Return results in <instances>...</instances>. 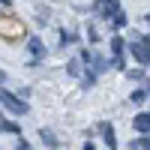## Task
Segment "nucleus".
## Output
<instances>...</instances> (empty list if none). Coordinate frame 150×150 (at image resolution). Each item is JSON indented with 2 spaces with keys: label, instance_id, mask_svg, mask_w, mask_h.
Returning a JSON list of instances; mask_svg holds the SVG:
<instances>
[{
  "label": "nucleus",
  "instance_id": "obj_1",
  "mask_svg": "<svg viewBox=\"0 0 150 150\" xmlns=\"http://www.w3.org/2000/svg\"><path fill=\"white\" fill-rule=\"evenodd\" d=\"M0 105H3L9 114H27V102H24V99H18L15 93H9L6 87H0Z\"/></svg>",
  "mask_w": 150,
  "mask_h": 150
},
{
  "label": "nucleus",
  "instance_id": "obj_2",
  "mask_svg": "<svg viewBox=\"0 0 150 150\" xmlns=\"http://www.w3.org/2000/svg\"><path fill=\"white\" fill-rule=\"evenodd\" d=\"M123 57H126V39L114 33V36H111V60H108V63L114 66V69H123V66H126Z\"/></svg>",
  "mask_w": 150,
  "mask_h": 150
},
{
  "label": "nucleus",
  "instance_id": "obj_3",
  "mask_svg": "<svg viewBox=\"0 0 150 150\" xmlns=\"http://www.w3.org/2000/svg\"><path fill=\"white\" fill-rule=\"evenodd\" d=\"M93 12L111 21V18L120 12V0H96V3H93Z\"/></svg>",
  "mask_w": 150,
  "mask_h": 150
},
{
  "label": "nucleus",
  "instance_id": "obj_4",
  "mask_svg": "<svg viewBox=\"0 0 150 150\" xmlns=\"http://www.w3.org/2000/svg\"><path fill=\"white\" fill-rule=\"evenodd\" d=\"M99 135H102V141H105L108 150H117V132H114V126H111L108 120L99 123Z\"/></svg>",
  "mask_w": 150,
  "mask_h": 150
},
{
  "label": "nucleus",
  "instance_id": "obj_5",
  "mask_svg": "<svg viewBox=\"0 0 150 150\" xmlns=\"http://www.w3.org/2000/svg\"><path fill=\"white\" fill-rule=\"evenodd\" d=\"M132 129L138 135H147L150 132V111H138V114L132 117Z\"/></svg>",
  "mask_w": 150,
  "mask_h": 150
},
{
  "label": "nucleus",
  "instance_id": "obj_6",
  "mask_svg": "<svg viewBox=\"0 0 150 150\" xmlns=\"http://www.w3.org/2000/svg\"><path fill=\"white\" fill-rule=\"evenodd\" d=\"M27 51H30L33 60H42L45 57V42L39 39V36H30V39H27Z\"/></svg>",
  "mask_w": 150,
  "mask_h": 150
},
{
  "label": "nucleus",
  "instance_id": "obj_7",
  "mask_svg": "<svg viewBox=\"0 0 150 150\" xmlns=\"http://www.w3.org/2000/svg\"><path fill=\"white\" fill-rule=\"evenodd\" d=\"M126 78H132V81H138V84H147V72H144L141 66H135V69H129V72H126Z\"/></svg>",
  "mask_w": 150,
  "mask_h": 150
},
{
  "label": "nucleus",
  "instance_id": "obj_8",
  "mask_svg": "<svg viewBox=\"0 0 150 150\" xmlns=\"http://www.w3.org/2000/svg\"><path fill=\"white\" fill-rule=\"evenodd\" d=\"M0 129L12 132V135H21V123H15V120H0Z\"/></svg>",
  "mask_w": 150,
  "mask_h": 150
},
{
  "label": "nucleus",
  "instance_id": "obj_9",
  "mask_svg": "<svg viewBox=\"0 0 150 150\" xmlns=\"http://www.w3.org/2000/svg\"><path fill=\"white\" fill-rule=\"evenodd\" d=\"M39 138H42V141H45L48 147H54V150L60 147V144H57V138H54V132H51V129H39Z\"/></svg>",
  "mask_w": 150,
  "mask_h": 150
},
{
  "label": "nucleus",
  "instance_id": "obj_10",
  "mask_svg": "<svg viewBox=\"0 0 150 150\" xmlns=\"http://www.w3.org/2000/svg\"><path fill=\"white\" fill-rule=\"evenodd\" d=\"M129 147L132 150H150V138H147V135H138V138H132Z\"/></svg>",
  "mask_w": 150,
  "mask_h": 150
},
{
  "label": "nucleus",
  "instance_id": "obj_11",
  "mask_svg": "<svg viewBox=\"0 0 150 150\" xmlns=\"http://www.w3.org/2000/svg\"><path fill=\"white\" fill-rule=\"evenodd\" d=\"M123 27H126V15H123V9H120V12H117V15H114V18H111V30H114V33H117V30H123Z\"/></svg>",
  "mask_w": 150,
  "mask_h": 150
},
{
  "label": "nucleus",
  "instance_id": "obj_12",
  "mask_svg": "<svg viewBox=\"0 0 150 150\" xmlns=\"http://www.w3.org/2000/svg\"><path fill=\"white\" fill-rule=\"evenodd\" d=\"M129 102H135V105L147 102V90H144V87H135V90H132V96H129Z\"/></svg>",
  "mask_w": 150,
  "mask_h": 150
},
{
  "label": "nucleus",
  "instance_id": "obj_13",
  "mask_svg": "<svg viewBox=\"0 0 150 150\" xmlns=\"http://www.w3.org/2000/svg\"><path fill=\"white\" fill-rule=\"evenodd\" d=\"M141 39V51H144V66H150V36H138Z\"/></svg>",
  "mask_w": 150,
  "mask_h": 150
},
{
  "label": "nucleus",
  "instance_id": "obj_14",
  "mask_svg": "<svg viewBox=\"0 0 150 150\" xmlns=\"http://www.w3.org/2000/svg\"><path fill=\"white\" fill-rule=\"evenodd\" d=\"M81 75H84V78H81V84H84V87H93V84H96V78H99V75H96V72H90V69L81 72Z\"/></svg>",
  "mask_w": 150,
  "mask_h": 150
},
{
  "label": "nucleus",
  "instance_id": "obj_15",
  "mask_svg": "<svg viewBox=\"0 0 150 150\" xmlns=\"http://www.w3.org/2000/svg\"><path fill=\"white\" fill-rule=\"evenodd\" d=\"M66 72H69V75H81V60H75V57H72L69 63H66Z\"/></svg>",
  "mask_w": 150,
  "mask_h": 150
},
{
  "label": "nucleus",
  "instance_id": "obj_16",
  "mask_svg": "<svg viewBox=\"0 0 150 150\" xmlns=\"http://www.w3.org/2000/svg\"><path fill=\"white\" fill-rule=\"evenodd\" d=\"M72 42H75V33H66V30L60 33V45H72Z\"/></svg>",
  "mask_w": 150,
  "mask_h": 150
},
{
  "label": "nucleus",
  "instance_id": "obj_17",
  "mask_svg": "<svg viewBox=\"0 0 150 150\" xmlns=\"http://www.w3.org/2000/svg\"><path fill=\"white\" fill-rule=\"evenodd\" d=\"M87 39H90V45H96V42H99V33H96L93 27H87Z\"/></svg>",
  "mask_w": 150,
  "mask_h": 150
},
{
  "label": "nucleus",
  "instance_id": "obj_18",
  "mask_svg": "<svg viewBox=\"0 0 150 150\" xmlns=\"http://www.w3.org/2000/svg\"><path fill=\"white\" fill-rule=\"evenodd\" d=\"M15 150H30V144L24 141V138H18V144H15Z\"/></svg>",
  "mask_w": 150,
  "mask_h": 150
},
{
  "label": "nucleus",
  "instance_id": "obj_19",
  "mask_svg": "<svg viewBox=\"0 0 150 150\" xmlns=\"http://www.w3.org/2000/svg\"><path fill=\"white\" fill-rule=\"evenodd\" d=\"M81 150H96V144H93V141H87V144H84Z\"/></svg>",
  "mask_w": 150,
  "mask_h": 150
},
{
  "label": "nucleus",
  "instance_id": "obj_20",
  "mask_svg": "<svg viewBox=\"0 0 150 150\" xmlns=\"http://www.w3.org/2000/svg\"><path fill=\"white\" fill-rule=\"evenodd\" d=\"M3 81H6V75H3V72H0V87H3Z\"/></svg>",
  "mask_w": 150,
  "mask_h": 150
},
{
  "label": "nucleus",
  "instance_id": "obj_21",
  "mask_svg": "<svg viewBox=\"0 0 150 150\" xmlns=\"http://www.w3.org/2000/svg\"><path fill=\"white\" fill-rule=\"evenodd\" d=\"M9 3H12V0H0V6H9Z\"/></svg>",
  "mask_w": 150,
  "mask_h": 150
},
{
  "label": "nucleus",
  "instance_id": "obj_22",
  "mask_svg": "<svg viewBox=\"0 0 150 150\" xmlns=\"http://www.w3.org/2000/svg\"><path fill=\"white\" fill-rule=\"evenodd\" d=\"M147 99H150V90H147Z\"/></svg>",
  "mask_w": 150,
  "mask_h": 150
},
{
  "label": "nucleus",
  "instance_id": "obj_23",
  "mask_svg": "<svg viewBox=\"0 0 150 150\" xmlns=\"http://www.w3.org/2000/svg\"><path fill=\"white\" fill-rule=\"evenodd\" d=\"M147 21H150V15H147Z\"/></svg>",
  "mask_w": 150,
  "mask_h": 150
}]
</instances>
